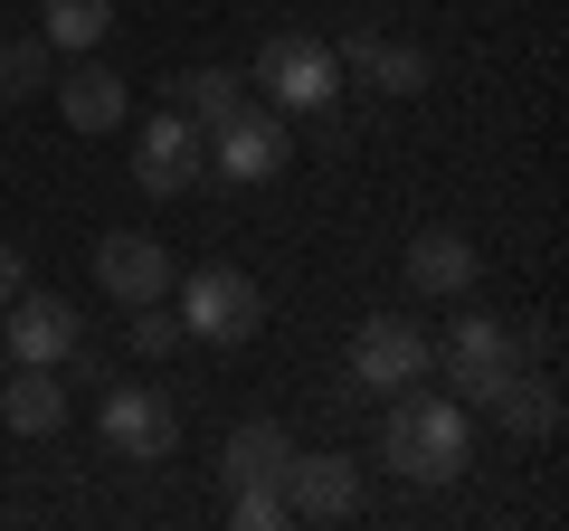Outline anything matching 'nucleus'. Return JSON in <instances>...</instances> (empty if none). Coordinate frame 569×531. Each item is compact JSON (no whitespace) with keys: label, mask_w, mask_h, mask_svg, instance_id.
Wrapping results in <instances>:
<instances>
[{"label":"nucleus","mask_w":569,"mask_h":531,"mask_svg":"<svg viewBox=\"0 0 569 531\" xmlns=\"http://www.w3.org/2000/svg\"><path fill=\"white\" fill-rule=\"evenodd\" d=\"M284 512L295 522H351L361 512V455H332V447H295V465H284Z\"/></svg>","instance_id":"423d86ee"},{"label":"nucleus","mask_w":569,"mask_h":531,"mask_svg":"<svg viewBox=\"0 0 569 531\" xmlns=\"http://www.w3.org/2000/svg\"><path fill=\"white\" fill-rule=\"evenodd\" d=\"M0 342H10V361H39V370H58V361H77V304L67 294H10L0 304Z\"/></svg>","instance_id":"6e6552de"},{"label":"nucleus","mask_w":569,"mask_h":531,"mask_svg":"<svg viewBox=\"0 0 569 531\" xmlns=\"http://www.w3.org/2000/svg\"><path fill=\"white\" fill-rule=\"evenodd\" d=\"M332 58H342V77L380 86V96H418L427 86V48H408V39H351V48H332Z\"/></svg>","instance_id":"dca6fc26"},{"label":"nucleus","mask_w":569,"mask_h":531,"mask_svg":"<svg viewBox=\"0 0 569 531\" xmlns=\"http://www.w3.org/2000/svg\"><path fill=\"white\" fill-rule=\"evenodd\" d=\"M96 285L114 294V304H162V294H171V257H162V238H133V228L96 238Z\"/></svg>","instance_id":"9b49d317"},{"label":"nucleus","mask_w":569,"mask_h":531,"mask_svg":"<svg viewBox=\"0 0 569 531\" xmlns=\"http://www.w3.org/2000/svg\"><path fill=\"white\" fill-rule=\"evenodd\" d=\"M48 77H58V48H48L39 29H10V39H0V96H39Z\"/></svg>","instance_id":"aec40b11"},{"label":"nucleus","mask_w":569,"mask_h":531,"mask_svg":"<svg viewBox=\"0 0 569 531\" xmlns=\"http://www.w3.org/2000/svg\"><path fill=\"white\" fill-rule=\"evenodd\" d=\"M228 522L238 531H276L284 522V484H238L228 493Z\"/></svg>","instance_id":"4be33fe9"},{"label":"nucleus","mask_w":569,"mask_h":531,"mask_svg":"<svg viewBox=\"0 0 569 531\" xmlns=\"http://www.w3.org/2000/svg\"><path fill=\"white\" fill-rule=\"evenodd\" d=\"M0 428H10V437H58V428H67V389H58V370H39V361L10 370V380H0Z\"/></svg>","instance_id":"2eb2a0df"},{"label":"nucleus","mask_w":569,"mask_h":531,"mask_svg":"<svg viewBox=\"0 0 569 531\" xmlns=\"http://www.w3.org/2000/svg\"><path fill=\"white\" fill-rule=\"evenodd\" d=\"M238 104H247V77H238V67H190V77H171V114H190L200 133H219Z\"/></svg>","instance_id":"f3484780"},{"label":"nucleus","mask_w":569,"mask_h":531,"mask_svg":"<svg viewBox=\"0 0 569 531\" xmlns=\"http://www.w3.org/2000/svg\"><path fill=\"white\" fill-rule=\"evenodd\" d=\"M0 370H10V342H0Z\"/></svg>","instance_id":"b1692460"},{"label":"nucleus","mask_w":569,"mask_h":531,"mask_svg":"<svg viewBox=\"0 0 569 531\" xmlns=\"http://www.w3.org/2000/svg\"><path fill=\"white\" fill-rule=\"evenodd\" d=\"M485 418H503L512 437H550V428H560V399H550L541 380H522V370H512V380H493Z\"/></svg>","instance_id":"6ab92c4d"},{"label":"nucleus","mask_w":569,"mask_h":531,"mask_svg":"<svg viewBox=\"0 0 569 531\" xmlns=\"http://www.w3.org/2000/svg\"><path fill=\"white\" fill-rule=\"evenodd\" d=\"M284 465H295V437H284V418H247V428H228L219 447V484H284Z\"/></svg>","instance_id":"ddd939ff"},{"label":"nucleus","mask_w":569,"mask_h":531,"mask_svg":"<svg viewBox=\"0 0 569 531\" xmlns=\"http://www.w3.org/2000/svg\"><path fill=\"white\" fill-rule=\"evenodd\" d=\"M200 171H209V133H200L190 114H152V123L133 133V181L152 190V200H171V190H190Z\"/></svg>","instance_id":"0eeeda50"},{"label":"nucleus","mask_w":569,"mask_h":531,"mask_svg":"<svg viewBox=\"0 0 569 531\" xmlns=\"http://www.w3.org/2000/svg\"><path fill=\"white\" fill-rule=\"evenodd\" d=\"M284 162H295V152H284V114H276V104H257V96H247L238 114L209 133V171H219V181H238V190L276 181Z\"/></svg>","instance_id":"20e7f679"},{"label":"nucleus","mask_w":569,"mask_h":531,"mask_svg":"<svg viewBox=\"0 0 569 531\" xmlns=\"http://www.w3.org/2000/svg\"><path fill=\"white\" fill-rule=\"evenodd\" d=\"M123 323H133V351H142V361H171V351L190 342L181 313H162V304H123Z\"/></svg>","instance_id":"412c9836"},{"label":"nucleus","mask_w":569,"mask_h":531,"mask_svg":"<svg viewBox=\"0 0 569 531\" xmlns=\"http://www.w3.org/2000/svg\"><path fill=\"white\" fill-rule=\"evenodd\" d=\"M171 285H181V332H190V342H209V351L257 342V323H266L257 275H238V266H200V275H171Z\"/></svg>","instance_id":"7ed1b4c3"},{"label":"nucleus","mask_w":569,"mask_h":531,"mask_svg":"<svg viewBox=\"0 0 569 531\" xmlns=\"http://www.w3.org/2000/svg\"><path fill=\"white\" fill-rule=\"evenodd\" d=\"M104 29H114V0H48L39 10V39L58 48V58H86Z\"/></svg>","instance_id":"a211bd4d"},{"label":"nucleus","mask_w":569,"mask_h":531,"mask_svg":"<svg viewBox=\"0 0 569 531\" xmlns=\"http://www.w3.org/2000/svg\"><path fill=\"white\" fill-rule=\"evenodd\" d=\"M48 86H58V114L77 123V133H114V123L133 114V86H123L114 67H96V58L67 67V77H48Z\"/></svg>","instance_id":"f8f14e48"},{"label":"nucleus","mask_w":569,"mask_h":531,"mask_svg":"<svg viewBox=\"0 0 569 531\" xmlns=\"http://www.w3.org/2000/svg\"><path fill=\"white\" fill-rule=\"evenodd\" d=\"M104 447L114 455H133V465H162L171 447H181V418H171V399L162 389H104Z\"/></svg>","instance_id":"1a4fd4ad"},{"label":"nucleus","mask_w":569,"mask_h":531,"mask_svg":"<svg viewBox=\"0 0 569 531\" xmlns=\"http://www.w3.org/2000/svg\"><path fill=\"white\" fill-rule=\"evenodd\" d=\"M20 285H29V266H20V247L0 238V304H10V294H20Z\"/></svg>","instance_id":"5701e85b"},{"label":"nucleus","mask_w":569,"mask_h":531,"mask_svg":"<svg viewBox=\"0 0 569 531\" xmlns=\"http://www.w3.org/2000/svg\"><path fill=\"white\" fill-rule=\"evenodd\" d=\"M437 361H447V380L466 389V409H485L493 380H512V332L493 323V313H466V323L447 332V351H437Z\"/></svg>","instance_id":"9d476101"},{"label":"nucleus","mask_w":569,"mask_h":531,"mask_svg":"<svg viewBox=\"0 0 569 531\" xmlns=\"http://www.w3.org/2000/svg\"><path fill=\"white\" fill-rule=\"evenodd\" d=\"M247 86H266L276 114H323V104L342 96V58H332L313 29H276V39L257 48V77Z\"/></svg>","instance_id":"f03ea898"},{"label":"nucleus","mask_w":569,"mask_h":531,"mask_svg":"<svg viewBox=\"0 0 569 531\" xmlns=\"http://www.w3.org/2000/svg\"><path fill=\"white\" fill-rule=\"evenodd\" d=\"M475 275H485V257H475L466 228H418L408 238V285L418 294H466Z\"/></svg>","instance_id":"4468645a"},{"label":"nucleus","mask_w":569,"mask_h":531,"mask_svg":"<svg viewBox=\"0 0 569 531\" xmlns=\"http://www.w3.org/2000/svg\"><path fill=\"white\" fill-rule=\"evenodd\" d=\"M427 370H437V342L408 313H361V332H351V380L361 389H408Z\"/></svg>","instance_id":"39448f33"},{"label":"nucleus","mask_w":569,"mask_h":531,"mask_svg":"<svg viewBox=\"0 0 569 531\" xmlns=\"http://www.w3.org/2000/svg\"><path fill=\"white\" fill-rule=\"evenodd\" d=\"M475 455V418L466 399H437V389L408 380L399 399H389V428H380V465H399L408 484H456Z\"/></svg>","instance_id":"f257e3e1"}]
</instances>
